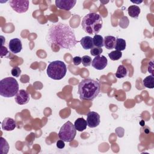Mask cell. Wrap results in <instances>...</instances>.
<instances>
[{
	"instance_id": "cell-1",
	"label": "cell",
	"mask_w": 154,
	"mask_h": 154,
	"mask_svg": "<svg viewBox=\"0 0 154 154\" xmlns=\"http://www.w3.org/2000/svg\"><path fill=\"white\" fill-rule=\"evenodd\" d=\"M46 41L49 45H58L60 48L68 49L74 48L78 42L73 29L61 22L52 24L49 27Z\"/></svg>"
},
{
	"instance_id": "cell-2",
	"label": "cell",
	"mask_w": 154,
	"mask_h": 154,
	"mask_svg": "<svg viewBox=\"0 0 154 154\" xmlns=\"http://www.w3.org/2000/svg\"><path fill=\"white\" fill-rule=\"evenodd\" d=\"M100 91V82L93 79H84L78 85V93L81 100H93L98 96Z\"/></svg>"
},
{
	"instance_id": "cell-3",
	"label": "cell",
	"mask_w": 154,
	"mask_h": 154,
	"mask_svg": "<svg viewBox=\"0 0 154 154\" xmlns=\"http://www.w3.org/2000/svg\"><path fill=\"white\" fill-rule=\"evenodd\" d=\"M103 20L100 14L90 13L84 17L81 26L82 29L89 34H97L102 27Z\"/></svg>"
},
{
	"instance_id": "cell-4",
	"label": "cell",
	"mask_w": 154,
	"mask_h": 154,
	"mask_svg": "<svg viewBox=\"0 0 154 154\" xmlns=\"http://www.w3.org/2000/svg\"><path fill=\"white\" fill-rule=\"evenodd\" d=\"M19 91V84L13 77H7L0 81V94L5 97H12Z\"/></svg>"
},
{
	"instance_id": "cell-5",
	"label": "cell",
	"mask_w": 154,
	"mask_h": 154,
	"mask_svg": "<svg viewBox=\"0 0 154 154\" xmlns=\"http://www.w3.org/2000/svg\"><path fill=\"white\" fill-rule=\"evenodd\" d=\"M46 72L50 78L54 80H60L66 75V65L62 61H54L48 66Z\"/></svg>"
},
{
	"instance_id": "cell-6",
	"label": "cell",
	"mask_w": 154,
	"mask_h": 154,
	"mask_svg": "<svg viewBox=\"0 0 154 154\" xmlns=\"http://www.w3.org/2000/svg\"><path fill=\"white\" fill-rule=\"evenodd\" d=\"M76 135V129L70 121L66 122L60 128L58 137L60 140L64 142L72 141Z\"/></svg>"
},
{
	"instance_id": "cell-7",
	"label": "cell",
	"mask_w": 154,
	"mask_h": 154,
	"mask_svg": "<svg viewBox=\"0 0 154 154\" xmlns=\"http://www.w3.org/2000/svg\"><path fill=\"white\" fill-rule=\"evenodd\" d=\"M9 4L13 10L18 13H23L28 10L29 2L28 0H11Z\"/></svg>"
},
{
	"instance_id": "cell-8",
	"label": "cell",
	"mask_w": 154,
	"mask_h": 154,
	"mask_svg": "<svg viewBox=\"0 0 154 154\" xmlns=\"http://www.w3.org/2000/svg\"><path fill=\"white\" fill-rule=\"evenodd\" d=\"M87 126L90 128H96L97 127L100 122V116L99 114L94 111H90L87 114Z\"/></svg>"
},
{
	"instance_id": "cell-9",
	"label": "cell",
	"mask_w": 154,
	"mask_h": 154,
	"mask_svg": "<svg viewBox=\"0 0 154 154\" xmlns=\"http://www.w3.org/2000/svg\"><path fill=\"white\" fill-rule=\"evenodd\" d=\"M108 64V60L104 55H98L95 57L91 62L92 66L99 70L104 69Z\"/></svg>"
},
{
	"instance_id": "cell-10",
	"label": "cell",
	"mask_w": 154,
	"mask_h": 154,
	"mask_svg": "<svg viewBox=\"0 0 154 154\" xmlns=\"http://www.w3.org/2000/svg\"><path fill=\"white\" fill-rule=\"evenodd\" d=\"M57 8L66 11L70 10L76 4V0H56L55 1Z\"/></svg>"
},
{
	"instance_id": "cell-11",
	"label": "cell",
	"mask_w": 154,
	"mask_h": 154,
	"mask_svg": "<svg viewBox=\"0 0 154 154\" xmlns=\"http://www.w3.org/2000/svg\"><path fill=\"white\" fill-rule=\"evenodd\" d=\"M29 93L25 90H19L15 96V101L19 105L26 104L29 100Z\"/></svg>"
},
{
	"instance_id": "cell-12",
	"label": "cell",
	"mask_w": 154,
	"mask_h": 154,
	"mask_svg": "<svg viewBox=\"0 0 154 154\" xmlns=\"http://www.w3.org/2000/svg\"><path fill=\"white\" fill-rule=\"evenodd\" d=\"M8 47L10 49V51L14 54H16L17 53H19L22 49V45L21 40L18 38H14L10 40Z\"/></svg>"
},
{
	"instance_id": "cell-13",
	"label": "cell",
	"mask_w": 154,
	"mask_h": 154,
	"mask_svg": "<svg viewBox=\"0 0 154 154\" xmlns=\"http://www.w3.org/2000/svg\"><path fill=\"white\" fill-rule=\"evenodd\" d=\"M16 126L15 120L10 117L5 118L2 122V128L5 131H11L15 129Z\"/></svg>"
},
{
	"instance_id": "cell-14",
	"label": "cell",
	"mask_w": 154,
	"mask_h": 154,
	"mask_svg": "<svg viewBox=\"0 0 154 154\" xmlns=\"http://www.w3.org/2000/svg\"><path fill=\"white\" fill-rule=\"evenodd\" d=\"M79 42L82 48L85 50L91 49L92 48L94 47L93 38L90 36H85L82 37Z\"/></svg>"
},
{
	"instance_id": "cell-15",
	"label": "cell",
	"mask_w": 154,
	"mask_h": 154,
	"mask_svg": "<svg viewBox=\"0 0 154 154\" xmlns=\"http://www.w3.org/2000/svg\"><path fill=\"white\" fill-rule=\"evenodd\" d=\"M116 43V38L112 35L105 36L103 38V45L107 49H114Z\"/></svg>"
},
{
	"instance_id": "cell-16",
	"label": "cell",
	"mask_w": 154,
	"mask_h": 154,
	"mask_svg": "<svg viewBox=\"0 0 154 154\" xmlns=\"http://www.w3.org/2000/svg\"><path fill=\"white\" fill-rule=\"evenodd\" d=\"M74 126L78 131L82 132L86 129L87 123L84 118H78L75 120Z\"/></svg>"
},
{
	"instance_id": "cell-17",
	"label": "cell",
	"mask_w": 154,
	"mask_h": 154,
	"mask_svg": "<svg viewBox=\"0 0 154 154\" xmlns=\"http://www.w3.org/2000/svg\"><path fill=\"white\" fill-rule=\"evenodd\" d=\"M128 11L129 15L133 18L137 19L138 17V16L141 12L140 8L138 6L135 5H131L128 8Z\"/></svg>"
},
{
	"instance_id": "cell-18",
	"label": "cell",
	"mask_w": 154,
	"mask_h": 154,
	"mask_svg": "<svg viewBox=\"0 0 154 154\" xmlns=\"http://www.w3.org/2000/svg\"><path fill=\"white\" fill-rule=\"evenodd\" d=\"M128 70L127 68L123 65L119 66L117 72L116 73V76L117 78H123L127 76Z\"/></svg>"
},
{
	"instance_id": "cell-19",
	"label": "cell",
	"mask_w": 154,
	"mask_h": 154,
	"mask_svg": "<svg viewBox=\"0 0 154 154\" xmlns=\"http://www.w3.org/2000/svg\"><path fill=\"white\" fill-rule=\"evenodd\" d=\"M143 85L149 88H153L154 87V78L153 75H149L146 77L143 80Z\"/></svg>"
},
{
	"instance_id": "cell-20",
	"label": "cell",
	"mask_w": 154,
	"mask_h": 154,
	"mask_svg": "<svg viewBox=\"0 0 154 154\" xmlns=\"http://www.w3.org/2000/svg\"><path fill=\"white\" fill-rule=\"evenodd\" d=\"M126 46V41L124 39L120 38H116V43L114 47L116 50L119 51H123L125 49Z\"/></svg>"
},
{
	"instance_id": "cell-21",
	"label": "cell",
	"mask_w": 154,
	"mask_h": 154,
	"mask_svg": "<svg viewBox=\"0 0 154 154\" xmlns=\"http://www.w3.org/2000/svg\"><path fill=\"white\" fill-rule=\"evenodd\" d=\"M93 45L95 47L102 48L103 45V38L100 35L96 34L93 38Z\"/></svg>"
},
{
	"instance_id": "cell-22",
	"label": "cell",
	"mask_w": 154,
	"mask_h": 154,
	"mask_svg": "<svg viewBox=\"0 0 154 154\" xmlns=\"http://www.w3.org/2000/svg\"><path fill=\"white\" fill-rule=\"evenodd\" d=\"M8 150H9V145L7 141L3 137H1L0 153L1 154H7Z\"/></svg>"
},
{
	"instance_id": "cell-23",
	"label": "cell",
	"mask_w": 154,
	"mask_h": 154,
	"mask_svg": "<svg viewBox=\"0 0 154 154\" xmlns=\"http://www.w3.org/2000/svg\"><path fill=\"white\" fill-rule=\"evenodd\" d=\"M122 52L117 50L112 51L108 54V57L112 61H116L119 60L122 57Z\"/></svg>"
},
{
	"instance_id": "cell-24",
	"label": "cell",
	"mask_w": 154,
	"mask_h": 154,
	"mask_svg": "<svg viewBox=\"0 0 154 154\" xmlns=\"http://www.w3.org/2000/svg\"><path fill=\"white\" fill-rule=\"evenodd\" d=\"M103 52V49L101 48L98 47H93L90 49V54L92 56H98L100 55V54Z\"/></svg>"
},
{
	"instance_id": "cell-25",
	"label": "cell",
	"mask_w": 154,
	"mask_h": 154,
	"mask_svg": "<svg viewBox=\"0 0 154 154\" xmlns=\"http://www.w3.org/2000/svg\"><path fill=\"white\" fill-rule=\"evenodd\" d=\"M91 58L88 55H84L82 57V63L84 67L89 66L91 64Z\"/></svg>"
},
{
	"instance_id": "cell-26",
	"label": "cell",
	"mask_w": 154,
	"mask_h": 154,
	"mask_svg": "<svg viewBox=\"0 0 154 154\" xmlns=\"http://www.w3.org/2000/svg\"><path fill=\"white\" fill-rule=\"evenodd\" d=\"M11 73L13 76L19 77L21 74V69L19 67H14L11 69Z\"/></svg>"
},
{
	"instance_id": "cell-27",
	"label": "cell",
	"mask_w": 154,
	"mask_h": 154,
	"mask_svg": "<svg viewBox=\"0 0 154 154\" xmlns=\"http://www.w3.org/2000/svg\"><path fill=\"white\" fill-rule=\"evenodd\" d=\"M73 62L75 66H78L82 63V58L80 57H75L73 58Z\"/></svg>"
},
{
	"instance_id": "cell-28",
	"label": "cell",
	"mask_w": 154,
	"mask_h": 154,
	"mask_svg": "<svg viewBox=\"0 0 154 154\" xmlns=\"http://www.w3.org/2000/svg\"><path fill=\"white\" fill-rule=\"evenodd\" d=\"M65 146V143H64V141L60 140H58L57 141V147L59 149H63L64 148Z\"/></svg>"
},
{
	"instance_id": "cell-29",
	"label": "cell",
	"mask_w": 154,
	"mask_h": 154,
	"mask_svg": "<svg viewBox=\"0 0 154 154\" xmlns=\"http://www.w3.org/2000/svg\"><path fill=\"white\" fill-rule=\"evenodd\" d=\"M132 2H133V3H135V4H140V3H141V2H143V1H131Z\"/></svg>"
}]
</instances>
